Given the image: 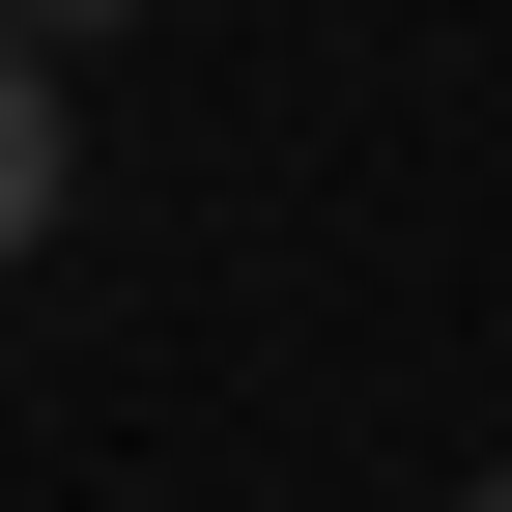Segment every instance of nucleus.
<instances>
[{"label": "nucleus", "instance_id": "1", "mask_svg": "<svg viewBox=\"0 0 512 512\" xmlns=\"http://www.w3.org/2000/svg\"><path fill=\"white\" fill-rule=\"evenodd\" d=\"M57 200H86V114H57V57L0 29V256H57Z\"/></svg>", "mask_w": 512, "mask_h": 512}, {"label": "nucleus", "instance_id": "3", "mask_svg": "<svg viewBox=\"0 0 512 512\" xmlns=\"http://www.w3.org/2000/svg\"><path fill=\"white\" fill-rule=\"evenodd\" d=\"M484 512H512V484H484Z\"/></svg>", "mask_w": 512, "mask_h": 512}, {"label": "nucleus", "instance_id": "2", "mask_svg": "<svg viewBox=\"0 0 512 512\" xmlns=\"http://www.w3.org/2000/svg\"><path fill=\"white\" fill-rule=\"evenodd\" d=\"M0 29H114V0H0Z\"/></svg>", "mask_w": 512, "mask_h": 512}]
</instances>
